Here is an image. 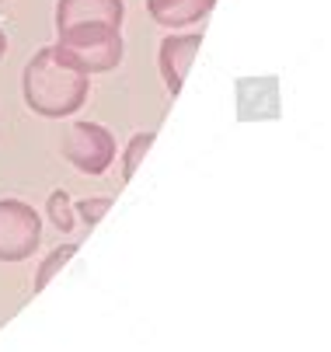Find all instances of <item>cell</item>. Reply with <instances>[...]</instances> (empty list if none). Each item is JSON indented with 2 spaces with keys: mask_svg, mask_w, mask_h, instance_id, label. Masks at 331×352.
Listing matches in <instances>:
<instances>
[{
  "mask_svg": "<svg viewBox=\"0 0 331 352\" xmlns=\"http://www.w3.org/2000/svg\"><path fill=\"white\" fill-rule=\"evenodd\" d=\"M87 91H91V77H80L70 67H63L53 56V45L38 49V53L25 63L21 94H25V105L42 119L73 116L87 102Z\"/></svg>",
  "mask_w": 331,
  "mask_h": 352,
  "instance_id": "cell-1",
  "label": "cell"
},
{
  "mask_svg": "<svg viewBox=\"0 0 331 352\" xmlns=\"http://www.w3.org/2000/svg\"><path fill=\"white\" fill-rule=\"evenodd\" d=\"M53 56L63 67H70L73 74H80V77L109 74L126 56L122 28H115V25H73V28H63V32H56Z\"/></svg>",
  "mask_w": 331,
  "mask_h": 352,
  "instance_id": "cell-2",
  "label": "cell"
},
{
  "mask_svg": "<svg viewBox=\"0 0 331 352\" xmlns=\"http://www.w3.org/2000/svg\"><path fill=\"white\" fill-rule=\"evenodd\" d=\"M63 157L80 175H105L115 161V136L102 122H73L60 143Z\"/></svg>",
  "mask_w": 331,
  "mask_h": 352,
  "instance_id": "cell-3",
  "label": "cell"
},
{
  "mask_svg": "<svg viewBox=\"0 0 331 352\" xmlns=\"http://www.w3.org/2000/svg\"><path fill=\"white\" fill-rule=\"evenodd\" d=\"M42 237V217L21 199H0V262H25Z\"/></svg>",
  "mask_w": 331,
  "mask_h": 352,
  "instance_id": "cell-4",
  "label": "cell"
},
{
  "mask_svg": "<svg viewBox=\"0 0 331 352\" xmlns=\"http://www.w3.org/2000/svg\"><path fill=\"white\" fill-rule=\"evenodd\" d=\"M199 45H203V35H199V32H188V35L171 32V35L161 42L157 67H161V77H164V87H168L171 98L181 94V84H185V77H188V67H192L196 56H199Z\"/></svg>",
  "mask_w": 331,
  "mask_h": 352,
  "instance_id": "cell-5",
  "label": "cell"
},
{
  "mask_svg": "<svg viewBox=\"0 0 331 352\" xmlns=\"http://www.w3.org/2000/svg\"><path fill=\"white\" fill-rule=\"evenodd\" d=\"M126 4L122 0H56V32L73 25H115L122 28Z\"/></svg>",
  "mask_w": 331,
  "mask_h": 352,
  "instance_id": "cell-6",
  "label": "cell"
},
{
  "mask_svg": "<svg viewBox=\"0 0 331 352\" xmlns=\"http://www.w3.org/2000/svg\"><path fill=\"white\" fill-rule=\"evenodd\" d=\"M213 8H216V0H147L150 18H154L157 25L171 28V32L203 21Z\"/></svg>",
  "mask_w": 331,
  "mask_h": 352,
  "instance_id": "cell-7",
  "label": "cell"
},
{
  "mask_svg": "<svg viewBox=\"0 0 331 352\" xmlns=\"http://www.w3.org/2000/svg\"><path fill=\"white\" fill-rule=\"evenodd\" d=\"M45 217H49V223L60 230V234H70L77 227V213H73V199L67 188H56L49 192V199H45Z\"/></svg>",
  "mask_w": 331,
  "mask_h": 352,
  "instance_id": "cell-8",
  "label": "cell"
},
{
  "mask_svg": "<svg viewBox=\"0 0 331 352\" xmlns=\"http://www.w3.org/2000/svg\"><path fill=\"white\" fill-rule=\"evenodd\" d=\"M77 248H80L77 241H73V244H63V248H56L53 255H49V258H45V262L38 265V276H35L32 289H35V293H42L45 286H49V283H53V279H56V276L63 272V265H67V262H70V258L77 255Z\"/></svg>",
  "mask_w": 331,
  "mask_h": 352,
  "instance_id": "cell-9",
  "label": "cell"
},
{
  "mask_svg": "<svg viewBox=\"0 0 331 352\" xmlns=\"http://www.w3.org/2000/svg\"><path fill=\"white\" fill-rule=\"evenodd\" d=\"M154 133H136L129 143H126V154H122V182H133V175L139 171V164L147 161V150L154 146Z\"/></svg>",
  "mask_w": 331,
  "mask_h": 352,
  "instance_id": "cell-10",
  "label": "cell"
},
{
  "mask_svg": "<svg viewBox=\"0 0 331 352\" xmlns=\"http://www.w3.org/2000/svg\"><path fill=\"white\" fill-rule=\"evenodd\" d=\"M112 210V195H91V199H80V203H73V213L94 227V223H102V217Z\"/></svg>",
  "mask_w": 331,
  "mask_h": 352,
  "instance_id": "cell-11",
  "label": "cell"
},
{
  "mask_svg": "<svg viewBox=\"0 0 331 352\" xmlns=\"http://www.w3.org/2000/svg\"><path fill=\"white\" fill-rule=\"evenodd\" d=\"M4 53H8V35H4V28H0V60H4Z\"/></svg>",
  "mask_w": 331,
  "mask_h": 352,
  "instance_id": "cell-12",
  "label": "cell"
}]
</instances>
